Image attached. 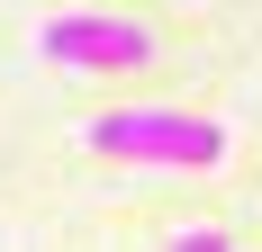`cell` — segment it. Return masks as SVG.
Here are the masks:
<instances>
[{"instance_id": "7a4b0ae2", "label": "cell", "mask_w": 262, "mask_h": 252, "mask_svg": "<svg viewBox=\"0 0 262 252\" xmlns=\"http://www.w3.org/2000/svg\"><path fill=\"white\" fill-rule=\"evenodd\" d=\"M36 54L63 63V72H145L154 63V27L118 18V9H63V18L36 27Z\"/></svg>"}, {"instance_id": "6da1fadb", "label": "cell", "mask_w": 262, "mask_h": 252, "mask_svg": "<svg viewBox=\"0 0 262 252\" xmlns=\"http://www.w3.org/2000/svg\"><path fill=\"white\" fill-rule=\"evenodd\" d=\"M91 153L154 162V171H217L226 162V126L190 117V108H118V117H91Z\"/></svg>"}]
</instances>
